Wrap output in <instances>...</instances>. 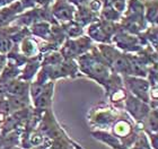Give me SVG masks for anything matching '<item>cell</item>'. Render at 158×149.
<instances>
[{
    "instance_id": "6da1fadb",
    "label": "cell",
    "mask_w": 158,
    "mask_h": 149,
    "mask_svg": "<svg viewBox=\"0 0 158 149\" xmlns=\"http://www.w3.org/2000/svg\"><path fill=\"white\" fill-rule=\"evenodd\" d=\"M79 71L82 76L88 77L104 88L106 81L112 75L113 70L107 64L98 49L94 45L88 52L78 56L76 59Z\"/></svg>"
},
{
    "instance_id": "7a4b0ae2",
    "label": "cell",
    "mask_w": 158,
    "mask_h": 149,
    "mask_svg": "<svg viewBox=\"0 0 158 149\" xmlns=\"http://www.w3.org/2000/svg\"><path fill=\"white\" fill-rule=\"evenodd\" d=\"M121 28L120 23L109 22L104 19H97L94 23L85 27V34L98 44H111L114 34Z\"/></svg>"
},
{
    "instance_id": "3957f363",
    "label": "cell",
    "mask_w": 158,
    "mask_h": 149,
    "mask_svg": "<svg viewBox=\"0 0 158 149\" xmlns=\"http://www.w3.org/2000/svg\"><path fill=\"white\" fill-rule=\"evenodd\" d=\"M122 112L123 110L118 109L115 106L113 107L110 105H98L95 109H92L89 113V123L97 130L111 128Z\"/></svg>"
},
{
    "instance_id": "277c9868",
    "label": "cell",
    "mask_w": 158,
    "mask_h": 149,
    "mask_svg": "<svg viewBox=\"0 0 158 149\" xmlns=\"http://www.w3.org/2000/svg\"><path fill=\"white\" fill-rule=\"evenodd\" d=\"M43 71L45 72L49 80L56 81L60 78H77L81 77L82 75L79 71L77 61L73 59H63L58 64L52 66H42L41 67Z\"/></svg>"
},
{
    "instance_id": "5b68a950",
    "label": "cell",
    "mask_w": 158,
    "mask_h": 149,
    "mask_svg": "<svg viewBox=\"0 0 158 149\" xmlns=\"http://www.w3.org/2000/svg\"><path fill=\"white\" fill-rule=\"evenodd\" d=\"M94 47V42L87 35H82L77 39H67L59 49L63 59L76 60L78 56L85 54Z\"/></svg>"
},
{
    "instance_id": "8992f818",
    "label": "cell",
    "mask_w": 158,
    "mask_h": 149,
    "mask_svg": "<svg viewBox=\"0 0 158 149\" xmlns=\"http://www.w3.org/2000/svg\"><path fill=\"white\" fill-rule=\"evenodd\" d=\"M111 44L124 53H137L147 45L139 35L130 34L122 28L114 34Z\"/></svg>"
},
{
    "instance_id": "52a82bcc",
    "label": "cell",
    "mask_w": 158,
    "mask_h": 149,
    "mask_svg": "<svg viewBox=\"0 0 158 149\" xmlns=\"http://www.w3.org/2000/svg\"><path fill=\"white\" fill-rule=\"evenodd\" d=\"M123 86L128 93L132 94L142 102L150 104V84L147 78L137 76H122Z\"/></svg>"
},
{
    "instance_id": "ba28073f",
    "label": "cell",
    "mask_w": 158,
    "mask_h": 149,
    "mask_svg": "<svg viewBox=\"0 0 158 149\" xmlns=\"http://www.w3.org/2000/svg\"><path fill=\"white\" fill-rule=\"evenodd\" d=\"M123 110H124V112L128 113L130 118H132L133 122L140 123L148 115L152 107L148 103L142 102L141 99L137 98L132 94L127 92L124 102H123Z\"/></svg>"
},
{
    "instance_id": "9c48e42d",
    "label": "cell",
    "mask_w": 158,
    "mask_h": 149,
    "mask_svg": "<svg viewBox=\"0 0 158 149\" xmlns=\"http://www.w3.org/2000/svg\"><path fill=\"white\" fill-rule=\"evenodd\" d=\"M50 10L56 23L62 24L73 20L76 6H73L68 0H54L50 5Z\"/></svg>"
},
{
    "instance_id": "30bf717a",
    "label": "cell",
    "mask_w": 158,
    "mask_h": 149,
    "mask_svg": "<svg viewBox=\"0 0 158 149\" xmlns=\"http://www.w3.org/2000/svg\"><path fill=\"white\" fill-rule=\"evenodd\" d=\"M54 86H56V81H52V80L48 81L44 85L42 92L33 101H31L34 109L41 110V111L52 109V98L53 94H54Z\"/></svg>"
},
{
    "instance_id": "8fae6325",
    "label": "cell",
    "mask_w": 158,
    "mask_h": 149,
    "mask_svg": "<svg viewBox=\"0 0 158 149\" xmlns=\"http://www.w3.org/2000/svg\"><path fill=\"white\" fill-rule=\"evenodd\" d=\"M41 67H42V54L41 53L35 56L28 58L26 63L20 69V73L19 76H18V79L23 80V81H27V83H31L35 78L37 72L40 71Z\"/></svg>"
},
{
    "instance_id": "7c38bea8",
    "label": "cell",
    "mask_w": 158,
    "mask_h": 149,
    "mask_svg": "<svg viewBox=\"0 0 158 149\" xmlns=\"http://www.w3.org/2000/svg\"><path fill=\"white\" fill-rule=\"evenodd\" d=\"M24 11V8L19 0L10 3L8 6L0 8V28L6 27L10 24H13L17 16Z\"/></svg>"
},
{
    "instance_id": "4fadbf2b",
    "label": "cell",
    "mask_w": 158,
    "mask_h": 149,
    "mask_svg": "<svg viewBox=\"0 0 158 149\" xmlns=\"http://www.w3.org/2000/svg\"><path fill=\"white\" fill-rule=\"evenodd\" d=\"M98 19V14L94 13L92 9H89L87 5H80L76 7V13L73 20L80 24L82 27H87L89 24L94 23Z\"/></svg>"
},
{
    "instance_id": "5bb4252c",
    "label": "cell",
    "mask_w": 158,
    "mask_h": 149,
    "mask_svg": "<svg viewBox=\"0 0 158 149\" xmlns=\"http://www.w3.org/2000/svg\"><path fill=\"white\" fill-rule=\"evenodd\" d=\"M30 33L32 36L35 39L43 40V42H48L51 36V31H52V24L45 20L42 22H36V23L32 24L30 27Z\"/></svg>"
},
{
    "instance_id": "9a60e30c",
    "label": "cell",
    "mask_w": 158,
    "mask_h": 149,
    "mask_svg": "<svg viewBox=\"0 0 158 149\" xmlns=\"http://www.w3.org/2000/svg\"><path fill=\"white\" fill-rule=\"evenodd\" d=\"M40 45L41 44L37 42V40L32 35L24 37L18 44V49L26 58H32L37 54H40Z\"/></svg>"
},
{
    "instance_id": "2e32d148",
    "label": "cell",
    "mask_w": 158,
    "mask_h": 149,
    "mask_svg": "<svg viewBox=\"0 0 158 149\" xmlns=\"http://www.w3.org/2000/svg\"><path fill=\"white\" fill-rule=\"evenodd\" d=\"M143 1V16L149 25L158 23V1L157 0H142Z\"/></svg>"
},
{
    "instance_id": "e0dca14e",
    "label": "cell",
    "mask_w": 158,
    "mask_h": 149,
    "mask_svg": "<svg viewBox=\"0 0 158 149\" xmlns=\"http://www.w3.org/2000/svg\"><path fill=\"white\" fill-rule=\"evenodd\" d=\"M14 27H15L14 24H10L8 26L0 28V53L7 54L13 49L14 45H16V44H14L11 37H10L14 31Z\"/></svg>"
},
{
    "instance_id": "ac0fdd59",
    "label": "cell",
    "mask_w": 158,
    "mask_h": 149,
    "mask_svg": "<svg viewBox=\"0 0 158 149\" xmlns=\"http://www.w3.org/2000/svg\"><path fill=\"white\" fill-rule=\"evenodd\" d=\"M60 25L62 27L67 39H77L79 36L85 35V27H82L80 24H78L75 20H70V22L62 23Z\"/></svg>"
},
{
    "instance_id": "d6986e66",
    "label": "cell",
    "mask_w": 158,
    "mask_h": 149,
    "mask_svg": "<svg viewBox=\"0 0 158 149\" xmlns=\"http://www.w3.org/2000/svg\"><path fill=\"white\" fill-rule=\"evenodd\" d=\"M98 18L109 20V22H114V23H120V20L122 18V14L118 13L114 7L109 5V3H104L101 11H99Z\"/></svg>"
},
{
    "instance_id": "ffe728a7",
    "label": "cell",
    "mask_w": 158,
    "mask_h": 149,
    "mask_svg": "<svg viewBox=\"0 0 158 149\" xmlns=\"http://www.w3.org/2000/svg\"><path fill=\"white\" fill-rule=\"evenodd\" d=\"M19 73H20V69L18 67L7 62L3 70L0 73V84H6L14 79H16V78H18Z\"/></svg>"
},
{
    "instance_id": "44dd1931",
    "label": "cell",
    "mask_w": 158,
    "mask_h": 149,
    "mask_svg": "<svg viewBox=\"0 0 158 149\" xmlns=\"http://www.w3.org/2000/svg\"><path fill=\"white\" fill-rule=\"evenodd\" d=\"M54 0H33L34 6L35 7H43V6H50Z\"/></svg>"
},
{
    "instance_id": "7402d4cb",
    "label": "cell",
    "mask_w": 158,
    "mask_h": 149,
    "mask_svg": "<svg viewBox=\"0 0 158 149\" xmlns=\"http://www.w3.org/2000/svg\"><path fill=\"white\" fill-rule=\"evenodd\" d=\"M6 63H7L6 54L0 53V73H1V71L3 70V68H5V66H6Z\"/></svg>"
},
{
    "instance_id": "603a6c76",
    "label": "cell",
    "mask_w": 158,
    "mask_h": 149,
    "mask_svg": "<svg viewBox=\"0 0 158 149\" xmlns=\"http://www.w3.org/2000/svg\"><path fill=\"white\" fill-rule=\"evenodd\" d=\"M15 1H17V0H0V8L8 6V5L15 2Z\"/></svg>"
},
{
    "instance_id": "cb8c5ba5",
    "label": "cell",
    "mask_w": 158,
    "mask_h": 149,
    "mask_svg": "<svg viewBox=\"0 0 158 149\" xmlns=\"http://www.w3.org/2000/svg\"><path fill=\"white\" fill-rule=\"evenodd\" d=\"M0 126H1V121H0Z\"/></svg>"
}]
</instances>
